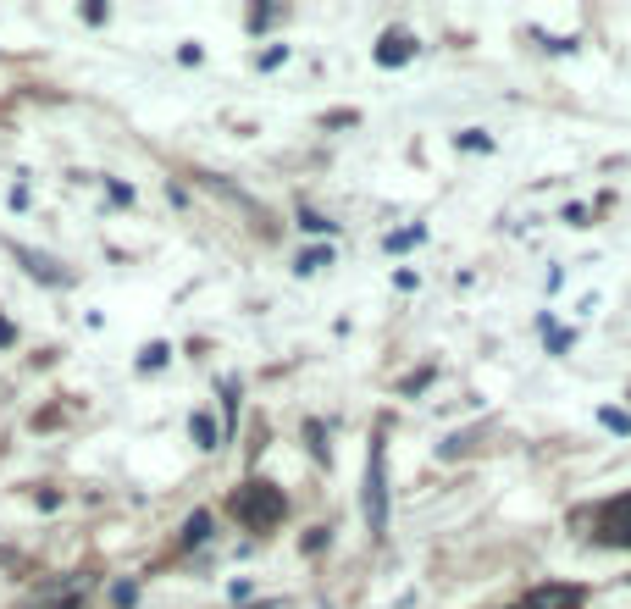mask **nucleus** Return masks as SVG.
Segmentation results:
<instances>
[{
  "instance_id": "f257e3e1",
  "label": "nucleus",
  "mask_w": 631,
  "mask_h": 609,
  "mask_svg": "<svg viewBox=\"0 0 631 609\" xmlns=\"http://www.w3.org/2000/svg\"><path fill=\"white\" fill-rule=\"evenodd\" d=\"M366 526H371V538L388 532V471H382V438L371 443V460H366Z\"/></svg>"
},
{
  "instance_id": "f03ea898",
  "label": "nucleus",
  "mask_w": 631,
  "mask_h": 609,
  "mask_svg": "<svg viewBox=\"0 0 631 609\" xmlns=\"http://www.w3.org/2000/svg\"><path fill=\"white\" fill-rule=\"evenodd\" d=\"M239 510L250 515L255 526H272V521H283V510H288V504H283V493H272L266 482H250V493L239 499Z\"/></svg>"
},
{
  "instance_id": "7ed1b4c3",
  "label": "nucleus",
  "mask_w": 631,
  "mask_h": 609,
  "mask_svg": "<svg viewBox=\"0 0 631 609\" xmlns=\"http://www.w3.org/2000/svg\"><path fill=\"white\" fill-rule=\"evenodd\" d=\"M604 543H615V549H631V493L626 499H615L604 510V532H598Z\"/></svg>"
},
{
  "instance_id": "20e7f679",
  "label": "nucleus",
  "mask_w": 631,
  "mask_h": 609,
  "mask_svg": "<svg viewBox=\"0 0 631 609\" xmlns=\"http://www.w3.org/2000/svg\"><path fill=\"white\" fill-rule=\"evenodd\" d=\"M576 604H582L576 587H537V593H526L521 609H576Z\"/></svg>"
},
{
  "instance_id": "39448f33",
  "label": "nucleus",
  "mask_w": 631,
  "mask_h": 609,
  "mask_svg": "<svg viewBox=\"0 0 631 609\" xmlns=\"http://www.w3.org/2000/svg\"><path fill=\"white\" fill-rule=\"evenodd\" d=\"M410 50H416V39H410V34H382L377 61H382V67H399V61H410Z\"/></svg>"
},
{
  "instance_id": "423d86ee",
  "label": "nucleus",
  "mask_w": 631,
  "mask_h": 609,
  "mask_svg": "<svg viewBox=\"0 0 631 609\" xmlns=\"http://www.w3.org/2000/svg\"><path fill=\"white\" fill-rule=\"evenodd\" d=\"M205 538H211V510H194L189 521H183V532H178V549H200Z\"/></svg>"
},
{
  "instance_id": "0eeeda50",
  "label": "nucleus",
  "mask_w": 631,
  "mask_h": 609,
  "mask_svg": "<svg viewBox=\"0 0 631 609\" xmlns=\"http://www.w3.org/2000/svg\"><path fill=\"white\" fill-rule=\"evenodd\" d=\"M189 432H194V443H200V449H216V427H211V416H194V421H189Z\"/></svg>"
},
{
  "instance_id": "6e6552de",
  "label": "nucleus",
  "mask_w": 631,
  "mask_h": 609,
  "mask_svg": "<svg viewBox=\"0 0 631 609\" xmlns=\"http://www.w3.org/2000/svg\"><path fill=\"white\" fill-rule=\"evenodd\" d=\"M327 261H333V250H305V255H299V277H305V272H322Z\"/></svg>"
},
{
  "instance_id": "1a4fd4ad",
  "label": "nucleus",
  "mask_w": 631,
  "mask_h": 609,
  "mask_svg": "<svg viewBox=\"0 0 631 609\" xmlns=\"http://www.w3.org/2000/svg\"><path fill=\"white\" fill-rule=\"evenodd\" d=\"M167 360H172V349H167V344H150V349L139 355V366H144V371H155V366H167Z\"/></svg>"
},
{
  "instance_id": "9d476101",
  "label": "nucleus",
  "mask_w": 631,
  "mask_h": 609,
  "mask_svg": "<svg viewBox=\"0 0 631 609\" xmlns=\"http://www.w3.org/2000/svg\"><path fill=\"white\" fill-rule=\"evenodd\" d=\"M299 227H305V233H333V222L316 216V211H299Z\"/></svg>"
},
{
  "instance_id": "9b49d317",
  "label": "nucleus",
  "mask_w": 631,
  "mask_h": 609,
  "mask_svg": "<svg viewBox=\"0 0 631 609\" xmlns=\"http://www.w3.org/2000/svg\"><path fill=\"white\" fill-rule=\"evenodd\" d=\"M410 244H421V227H405V233H388V250H410Z\"/></svg>"
},
{
  "instance_id": "f8f14e48",
  "label": "nucleus",
  "mask_w": 631,
  "mask_h": 609,
  "mask_svg": "<svg viewBox=\"0 0 631 609\" xmlns=\"http://www.w3.org/2000/svg\"><path fill=\"white\" fill-rule=\"evenodd\" d=\"M460 150H493V139L482 128H471V133H460Z\"/></svg>"
},
{
  "instance_id": "ddd939ff",
  "label": "nucleus",
  "mask_w": 631,
  "mask_h": 609,
  "mask_svg": "<svg viewBox=\"0 0 631 609\" xmlns=\"http://www.w3.org/2000/svg\"><path fill=\"white\" fill-rule=\"evenodd\" d=\"M604 427H609V432H631V421L620 416V410H604Z\"/></svg>"
},
{
  "instance_id": "4468645a",
  "label": "nucleus",
  "mask_w": 631,
  "mask_h": 609,
  "mask_svg": "<svg viewBox=\"0 0 631 609\" xmlns=\"http://www.w3.org/2000/svg\"><path fill=\"white\" fill-rule=\"evenodd\" d=\"M111 598H117V604H122V609H128V604H133V598H139V587H133V582H117V593H111Z\"/></svg>"
},
{
  "instance_id": "2eb2a0df",
  "label": "nucleus",
  "mask_w": 631,
  "mask_h": 609,
  "mask_svg": "<svg viewBox=\"0 0 631 609\" xmlns=\"http://www.w3.org/2000/svg\"><path fill=\"white\" fill-rule=\"evenodd\" d=\"M6 344H17V327L6 322V316H0V349H6Z\"/></svg>"
},
{
  "instance_id": "dca6fc26",
  "label": "nucleus",
  "mask_w": 631,
  "mask_h": 609,
  "mask_svg": "<svg viewBox=\"0 0 631 609\" xmlns=\"http://www.w3.org/2000/svg\"><path fill=\"white\" fill-rule=\"evenodd\" d=\"M61 609H78V598H67V604H61Z\"/></svg>"
}]
</instances>
